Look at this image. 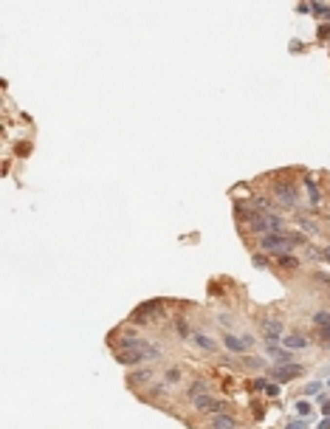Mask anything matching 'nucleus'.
I'll return each mask as SVG.
<instances>
[{"label": "nucleus", "instance_id": "1", "mask_svg": "<svg viewBox=\"0 0 330 429\" xmlns=\"http://www.w3.org/2000/svg\"><path fill=\"white\" fill-rule=\"evenodd\" d=\"M158 356V348L147 345L141 339H121L116 342V359L121 364H141L147 359H155Z\"/></svg>", "mask_w": 330, "mask_h": 429}, {"label": "nucleus", "instance_id": "2", "mask_svg": "<svg viewBox=\"0 0 330 429\" xmlns=\"http://www.w3.org/2000/svg\"><path fill=\"white\" fill-rule=\"evenodd\" d=\"M291 237H285V234H277V232H271V234H265L263 240H260V246H263L265 252H274V254H282V252H288L291 249Z\"/></svg>", "mask_w": 330, "mask_h": 429}, {"label": "nucleus", "instance_id": "3", "mask_svg": "<svg viewBox=\"0 0 330 429\" xmlns=\"http://www.w3.org/2000/svg\"><path fill=\"white\" fill-rule=\"evenodd\" d=\"M223 345L229 350H232V353H246V350L251 348V345H254V342H251V336H234V333H226L223 336Z\"/></svg>", "mask_w": 330, "mask_h": 429}, {"label": "nucleus", "instance_id": "4", "mask_svg": "<svg viewBox=\"0 0 330 429\" xmlns=\"http://www.w3.org/2000/svg\"><path fill=\"white\" fill-rule=\"evenodd\" d=\"M260 328H263V336L271 342V345H277L279 339H282V322L279 319H263Z\"/></svg>", "mask_w": 330, "mask_h": 429}, {"label": "nucleus", "instance_id": "5", "mask_svg": "<svg viewBox=\"0 0 330 429\" xmlns=\"http://www.w3.org/2000/svg\"><path fill=\"white\" fill-rule=\"evenodd\" d=\"M274 195H277L279 201L285 203V206H296V192H293V187H291V184H285V181H277V184H274Z\"/></svg>", "mask_w": 330, "mask_h": 429}, {"label": "nucleus", "instance_id": "6", "mask_svg": "<svg viewBox=\"0 0 330 429\" xmlns=\"http://www.w3.org/2000/svg\"><path fill=\"white\" fill-rule=\"evenodd\" d=\"M268 373H271V378H277V381H288V378L302 373V367L299 364H293V367H271Z\"/></svg>", "mask_w": 330, "mask_h": 429}, {"label": "nucleus", "instance_id": "7", "mask_svg": "<svg viewBox=\"0 0 330 429\" xmlns=\"http://www.w3.org/2000/svg\"><path fill=\"white\" fill-rule=\"evenodd\" d=\"M130 387H144V384H153L155 381V373L153 370H136V373H130Z\"/></svg>", "mask_w": 330, "mask_h": 429}, {"label": "nucleus", "instance_id": "8", "mask_svg": "<svg viewBox=\"0 0 330 429\" xmlns=\"http://www.w3.org/2000/svg\"><path fill=\"white\" fill-rule=\"evenodd\" d=\"M153 313H158V302H144V305H138V308L133 311V319L136 322H150Z\"/></svg>", "mask_w": 330, "mask_h": 429}, {"label": "nucleus", "instance_id": "9", "mask_svg": "<svg viewBox=\"0 0 330 429\" xmlns=\"http://www.w3.org/2000/svg\"><path fill=\"white\" fill-rule=\"evenodd\" d=\"M195 407H198V410H203V412H217V410H220V401L203 392V395H198V398H195Z\"/></svg>", "mask_w": 330, "mask_h": 429}, {"label": "nucleus", "instance_id": "10", "mask_svg": "<svg viewBox=\"0 0 330 429\" xmlns=\"http://www.w3.org/2000/svg\"><path fill=\"white\" fill-rule=\"evenodd\" d=\"M282 345H285L288 350H302L308 342H305L299 333H285V336H282Z\"/></svg>", "mask_w": 330, "mask_h": 429}, {"label": "nucleus", "instance_id": "11", "mask_svg": "<svg viewBox=\"0 0 330 429\" xmlns=\"http://www.w3.org/2000/svg\"><path fill=\"white\" fill-rule=\"evenodd\" d=\"M237 427V421L232 415H214L212 418V429H234Z\"/></svg>", "mask_w": 330, "mask_h": 429}, {"label": "nucleus", "instance_id": "12", "mask_svg": "<svg viewBox=\"0 0 330 429\" xmlns=\"http://www.w3.org/2000/svg\"><path fill=\"white\" fill-rule=\"evenodd\" d=\"M192 339H195V345H198V348L209 350V353H212V350H214V342H212L209 336H200V333H198V336H192Z\"/></svg>", "mask_w": 330, "mask_h": 429}, {"label": "nucleus", "instance_id": "13", "mask_svg": "<svg viewBox=\"0 0 330 429\" xmlns=\"http://www.w3.org/2000/svg\"><path fill=\"white\" fill-rule=\"evenodd\" d=\"M268 353H271L274 359H279V362H288V359H291V353H285V350H279L277 345H271V342H268Z\"/></svg>", "mask_w": 330, "mask_h": 429}, {"label": "nucleus", "instance_id": "14", "mask_svg": "<svg viewBox=\"0 0 330 429\" xmlns=\"http://www.w3.org/2000/svg\"><path fill=\"white\" fill-rule=\"evenodd\" d=\"M203 392H206V384H203V381H192V387H189V398L195 401V398L203 395Z\"/></svg>", "mask_w": 330, "mask_h": 429}, {"label": "nucleus", "instance_id": "15", "mask_svg": "<svg viewBox=\"0 0 330 429\" xmlns=\"http://www.w3.org/2000/svg\"><path fill=\"white\" fill-rule=\"evenodd\" d=\"M167 378H170V381H178V378H181V373H178V370H170V373H167Z\"/></svg>", "mask_w": 330, "mask_h": 429}, {"label": "nucleus", "instance_id": "16", "mask_svg": "<svg viewBox=\"0 0 330 429\" xmlns=\"http://www.w3.org/2000/svg\"><path fill=\"white\" fill-rule=\"evenodd\" d=\"M325 257H328V260H330V249H325Z\"/></svg>", "mask_w": 330, "mask_h": 429}]
</instances>
